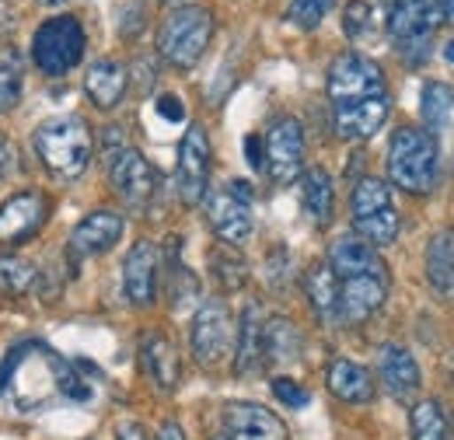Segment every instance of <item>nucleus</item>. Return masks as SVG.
Returning <instances> with one entry per match:
<instances>
[{"label":"nucleus","instance_id":"1","mask_svg":"<svg viewBox=\"0 0 454 440\" xmlns=\"http://www.w3.org/2000/svg\"><path fill=\"white\" fill-rule=\"evenodd\" d=\"M0 395L18 412H39L53 402H88L91 385L77 374V364L43 342H25L7 353L0 367Z\"/></svg>","mask_w":454,"mask_h":440},{"label":"nucleus","instance_id":"2","mask_svg":"<svg viewBox=\"0 0 454 440\" xmlns=\"http://www.w3.org/2000/svg\"><path fill=\"white\" fill-rule=\"evenodd\" d=\"M32 147L46 171H53L57 178H81L91 165L95 137L81 115H53L35 126Z\"/></svg>","mask_w":454,"mask_h":440},{"label":"nucleus","instance_id":"3","mask_svg":"<svg viewBox=\"0 0 454 440\" xmlns=\"http://www.w3.org/2000/svg\"><path fill=\"white\" fill-rule=\"evenodd\" d=\"M388 175L402 192L427 196L437 185L441 175V151L437 140L419 126H402L392 133L388 144Z\"/></svg>","mask_w":454,"mask_h":440},{"label":"nucleus","instance_id":"4","mask_svg":"<svg viewBox=\"0 0 454 440\" xmlns=\"http://www.w3.org/2000/svg\"><path fill=\"white\" fill-rule=\"evenodd\" d=\"M214 39V14L196 4L175 7L158 28V53L175 70H192Z\"/></svg>","mask_w":454,"mask_h":440},{"label":"nucleus","instance_id":"5","mask_svg":"<svg viewBox=\"0 0 454 440\" xmlns=\"http://www.w3.org/2000/svg\"><path fill=\"white\" fill-rule=\"evenodd\" d=\"M84 56V28L74 14H57L50 21L39 25L35 39H32V59L43 74L59 77L67 70H74Z\"/></svg>","mask_w":454,"mask_h":440},{"label":"nucleus","instance_id":"6","mask_svg":"<svg viewBox=\"0 0 454 440\" xmlns=\"http://www.w3.org/2000/svg\"><path fill=\"white\" fill-rule=\"evenodd\" d=\"M207 217H210V227H214V234L221 241H227V245L248 241V234L255 227V217H252V185L234 178V182H227L224 189L210 192Z\"/></svg>","mask_w":454,"mask_h":440},{"label":"nucleus","instance_id":"7","mask_svg":"<svg viewBox=\"0 0 454 440\" xmlns=\"http://www.w3.org/2000/svg\"><path fill=\"white\" fill-rule=\"evenodd\" d=\"M175 189L185 207H200L210 189V137L200 122H192L178 144V165H175Z\"/></svg>","mask_w":454,"mask_h":440},{"label":"nucleus","instance_id":"8","mask_svg":"<svg viewBox=\"0 0 454 440\" xmlns=\"http://www.w3.org/2000/svg\"><path fill=\"white\" fill-rule=\"evenodd\" d=\"M385 95V74L374 59L364 53H342L329 67V102L333 106H349Z\"/></svg>","mask_w":454,"mask_h":440},{"label":"nucleus","instance_id":"9","mask_svg":"<svg viewBox=\"0 0 454 440\" xmlns=\"http://www.w3.org/2000/svg\"><path fill=\"white\" fill-rule=\"evenodd\" d=\"M437 21H441V11L434 0H395L388 11V35L405 59L416 50V63H419V59H427L430 32Z\"/></svg>","mask_w":454,"mask_h":440},{"label":"nucleus","instance_id":"10","mask_svg":"<svg viewBox=\"0 0 454 440\" xmlns=\"http://www.w3.org/2000/svg\"><path fill=\"white\" fill-rule=\"evenodd\" d=\"M189 346H192V357L203 367H217L221 360H227V353L234 346V322H231V311H227L224 301L214 297V301H203L196 308Z\"/></svg>","mask_w":454,"mask_h":440},{"label":"nucleus","instance_id":"11","mask_svg":"<svg viewBox=\"0 0 454 440\" xmlns=\"http://www.w3.org/2000/svg\"><path fill=\"white\" fill-rule=\"evenodd\" d=\"M262 151H266V175L277 185H290L301 168H304V126L294 115L273 119V126L262 137Z\"/></svg>","mask_w":454,"mask_h":440},{"label":"nucleus","instance_id":"12","mask_svg":"<svg viewBox=\"0 0 454 440\" xmlns=\"http://www.w3.org/2000/svg\"><path fill=\"white\" fill-rule=\"evenodd\" d=\"M109 182H113L115 196L129 210H147V203L158 192L154 165L137 147H119V151L109 154Z\"/></svg>","mask_w":454,"mask_h":440},{"label":"nucleus","instance_id":"13","mask_svg":"<svg viewBox=\"0 0 454 440\" xmlns=\"http://www.w3.org/2000/svg\"><path fill=\"white\" fill-rule=\"evenodd\" d=\"M46 214H50V203L35 189H25V192H14L11 200H4L0 203V248L32 241L43 231Z\"/></svg>","mask_w":454,"mask_h":440},{"label":"nucleus","instance_id":"14","mask_svg":"<svg viewBox=\"0 0 454 440\" xmlns=\"http://www.w3.org/2000/svg\"><path fill=\"white\" fill-rule=\"evenodd\" d=\"M224 434L231 440H290L284 420L259 402H227Z\"/></svg>","mask_w":454,"mask_h":440},{"label":"nucleus","instance_id":"15","mask_svg":"<svg viewBox=\"0 0 454 440\" xmlns=\"http://www.w3.org/2000/svg\"><path fill=\"white\" fill-rule=\"evenodd\" d=\"M388 297V273H364L340 279V322L360 326L367 322Z\"/></svg>","mask_w":454,"mask_h":440},{"label":"nucleus","instance_id":"16","mask_svg":"<svg viewBox=\"0 0 454 440\" xmlns=\"http://www.w3.org/2000/svg\"><path fill=\"white\" fill-rule=\"evenodd\" d=\"M158 270H161V259H158V245L154 241H137L126 252L122 290H126L129 304H137V308L154 304V297H158Z\"/></svg>","mask_w":454,"mask_h":440},{"label":"nucleus","instance_id":"17","mask_svg":"<svg viewBox=\"0 0 454 440\" xmlns=\"http://www.w3.org/2000/svg\"><path fill=\"white\" fill-rule=\"evenodd\" d=\"M122 231H126V220L119 217L115 210H95V214H88V217L74 227L67 252H70L74 263L91 259V255H102V252H109L115 241L122 238Z\"/></svg>","mask_w":454,"mask_h":440},{"label":"nucleus","instance_id":"18","mask_svg":"<svg viewBox=\"0 0 454 440\" xmlns=\"http://www.w3.org/2000/svg\"><path fill=\"white\" fill-rule=\"evenodd\" d=\"M388 112H392V98L385 91V95H374V98H364V102L333 106V126H336L342 140H371L385 126Z\"/></svg>","mask_w":454,"mask_h":440},{"label":"nucleus","instance_id":"19","mask_svg":"<svg viewBox=\"0 0 454 440\" xmlns=\"http://www.w3.org/2000/svg\"><path fill=\"white\" fill-rule=\"evenodd\" d=\"M378 367H381V381H385L388 395H392L395 402H412L416 391L423 388V371H419L416 357H412L409 350L395 346V342L381 346V353H378Z\"/></svg>","mask_w":454,"mask_h":440},{"label":"nucleus","instance_id":"20","mask_svg":"<svg viewBox=\"0 0 454 440\" xmlns=\"http://www.w3.org/2000/svg\"><path fill=\"white\" fill-rule=\"evenodd\" d=\"M140 364H144V374L154 381V388L161 391H175L182 381V360H178V350L165 332H147L140 339Z\"/></svg>","mask_w":454,"mask_h":440},{"label":"nucleus","instance_id":"21","mask_svg":"<svg viewBox=\"0 0 454 440\" xmlns=\"http://www.w3.org/2000/svg\"><path fill=\"white\" fill-rule=\"evenodd\" d=\"M325 385H329V391H333L340 402H346V405H367V402H374V395H378L374 374H371L364 364L346 360V357L329 364Z\"/></svg>","mask_w":454,"mask_h":440},{"label":"nucleus","instance_id":"22","mask_svg":"<svg viewBox=\"0 0 454 440\" xmlns=\"http://www.w3.org/2000/svg\"><path fill=\"white\" fill-rule=\"evenodd\" d=\"M262 329H266L262 308L259 304H248L241 311L238 332H234V374L259 371V364H262Z\"/></svg>","mask_w":454,"mask_h":440},{"label":"nucleus","instance_id":"23","mask_svg":"<svg viewBox=\"0 0 454 440\" xmlns=\"http://www.w3.org/2000/svg\"><path fill=\"white\" fill-rule=\"evenodd\" d=\"M427 283L441 301H454V227H444L427 245Z\"/></svg>","mask_w":454,"mask_h":440},{"label":"nucleus","instance_id":"24","mask_svg":"<svg viewBox=\"0 0 454 440\" xmlns=\"http://www.w3.org/2000/svg\"><path fill=\"white\" fill-rule=\"evenodd\" d=\"M126 88H129V74H126V67L115 63V59H98V63L88 70V77H84L88 98L102 112L115 109V106L122 102Z\"/></svg>","mask_w":454,"mask_h":440},{"label":"nucleus","instance_id":"25","mask_svg":"<svg viewBox=\"0 0 454 440\" xmlns=\"http://www.w3.org/2000/svg\"><path fill=\"white\" fill-rule=\"evenodd\" d=\"M329 266H333V273L340 276V279L364 273H388L381 255H378V248H371L360 238H340L333 245V252H329Z\"/></svg>","mask_w":454,"mask_h":440},{"label":"nucleus","instance_id":"26","mask_svg":"<svg viewBox=\"0 0 454 440\" xmlns=\"http://www.w3.org/2000/svg\"><path fill=\"white\" fill-rule=\"evenodd\" d=\"M304 294L311 301V311L318 322H340V276L333 273L329 263H318L304 273Z\"/></svg>","mask_w":454,"mask_h":440},{"label":"nucleus","instance_id":"27","mask_svg":"<svg viewBox=\"0 0 454 440\" xmlns=\"http://www.w3.org/2000/svg\"><path fill=\"white\" fill-rule=\"evenodd\" d=\"M301 207L318 227H325L333 220L336 189H333V178H329L325 168H308L304 171V178H301Z\"/></svg>","mask_w":454,"mask_h":440},{"label":"nucleus","instance_id":"28","mask_svg":"<svg viewBox=\"0 0 454 440\" xmlns=\"http://www.w3.org/2000/svg\"><path fill=\"white\" fill-rule=\"evenodd\" d=\"M301 357V332L297 326L284 318V315H273L266 318V329H262V360L266 364H290Z\"/></svg>","mask_w":454,"mask_h":440},{"label":"nucleus","instance_id":"29","mask_svg":"<svg viewBox=\"0 0 454 440\" xmlns=\"http://www.w3.org/2000/svg\"><path fill=\"white\" fill-rule=\"evenodd\" d=\"M178 255H182V238H168L165 241V263H168V297L171 304H175V311H182L185 304H192L196 297H200V279L192 276V270H185L182 263H178Z\"/></svg>","mask_w":454,"mask_h":440},{"label":"nucleus","instance_id":"30","mask_svg":"<svg viewBox=\"0 0 454 440\" xmlns=\"http://www.w3.org/2000/svg\"><path fill=\"white\" fill-rule=\"evenodd\" d=\"M409 434L412 440H451V423L448 412L437 398H423L409 412Z\"/></svg>","mask_w":454,"mask_h":440},{"label":"nucleus","instance_id":"31","mask_svg":"<svg viewBox=\"0 0 454 440\" xmlns=\"http://www.w3.org/2000/svg\"><path fill=\"white\" fill-rule=\"evenodd\" d=\"M21 88H25V63L21 53L11 43H0V115L11 112L21 102Z\"/></svg>","mask_w":454,"mask_h":440},{"label":"nucleus","instance_id":"32","mask_svg":"<svg viewBox=\"0 0 454 440\" xmlns=\"http://www.w3.org/2000/svg\"><path fill=\"white\" fill-rule=\"evenodd\" d=\"M39 270L21 255H0V294L4 297H25L39 290Z\"/></svg>","mask_w":454,"mask_h":440},{"label":"nucleus","instance_id":"33","mask_svg":"<svg viewBox=\"0 0 454 440\" xmlns=\"http://www.w3.org/2000/svg\"><path fill=\"white\" fill-rule=\"evenodd\" d=\"M388 207H395V203H392V185H388L385 178L367 175V178H360V182L353 185V192H349V210H353V217H367V214H378V210H388Z\"/></svg>","mask_w":454,"mask_h":440},{"label":"nucleus","instance_id":"34","mask_svg":"<svg viewBox=\"0 0 454 440\" xmlns=\"http://www.w3.org/2000/svg\"><path fill=\"white\" fill-rule=\"evenodd\" d=\"M423 122H427V133L434 137V133H444V126H448V119H451L454 112V88L451 84H444V81H430L427 88H423Z\"/></svg>","mask_w":454,"mask_h":440},{"label":"nucleus","instance_id":"35","mask_svg":"<svg viewBox=\"0 0 454 440\" xmlns=\"http://www.w3.org/2000/svg\"><path fill=\"white\" fill-rule=\"evenodd\" d=\"M353 231L371 248H388L398 238V210L388 207V210H378V214H367V217H353Z\"/></svg>","mask_w":454,"mask_h":440},{"label":"nucleus","instance_id":"36","mask_svg":"<svg viewBox=\"0 0 454 440\" xmlns=\"http://www.w3.org/2000/svg\"><path fill=\"white\" fill-rule=\"evenodd\" d=\"M210 266H214V279L221 283V290H241L245 287V279H248V263L234 252V245H227L221 252H214L210 255Z\"/></svg>","mask_w":454,"mask_h":440},{"label":"nucleus","instance_id":"37","mask_svg":"<svg viewBox=\"0 0 454 440\" xmlns=\"http://www.w3.org/2000/svg\"><path fill=\"white\" fill-rule=\"evenodd\" d=\"M333 4H336V0H290L286 21H290L294 28H301V32H311V28H318V25L325 21V14L333 11Z\"/></svg>","mask_w":454,"mask_h":440},{"label":"nucleus","instance_id":"38","mask_svg":"<svg viewBox=\"0 0 454 440\" xmlns=\"http://www.w3.org/2000/svg\"><path fill=\"white\" fill-rule=\"evenodd\" d=\"M371 21H374V11L367 0H349L346 11H342V32L349 39H364L371 32Z\"/></svg>","mask_w":454,"mask_h":440},{"label":"nucleus","instance_id":"39","mask_svg":"<svg viewBox=\"0 0 454 440\" xmlns=\"http://www.w3.org/2000/svg\"><path fill=\"white\" fill-rule=\"evenodd\" d=\"M273 395L284 402V405H290V409H304L308 402H311V395H308V388H301L294 378H273Z\"/></svg>","mask_w":454,"mask_h":440},{"label":"nucleus","instance_id":"40","mask_svg":"<svg viewBox=\"0 0 454 440\" xmlns=\"http://www.w3.org/2000/svg\"><path fill=\"white\" fill-rule=\"evenodd\" d=\"M115 440H147V430L137 423V420H122L115 427Z\"/></svg>","mask_w":454,"mask_h":440},{"label":"nucleus","instance_id":"41","mask_svg":"<svg viewBox=\"0 0 454 440\" xmlns=\"http://www.w3.org/2000/svg\"><path fill=\"white\" fill-rule=\"evenodd\" d=\"M11 168H14V147H11V140H7V137H0V185L7 182Z\"/></svg>","mask_w":454,"mask_h":440},{"label":"nucleus","instance_id":"42","mask_svg":"<svg viewBox=\"0 0 454 440\" xmlns=\"http://www.w3.org/2000/svg\"><path fill=\"white\" fill-rule=\"evenodd\" d=\"M245 151H248V161H252V168H262V165H266L262 137H248V140H245Z\"/></svg>","mask_w":454,"mask_h":440},{"label":"nucleus","instance_id":"43","mask_svg":"<svg viewBox=\"0 0 454 440\" xmlns=\"http://www.w3.org/2000/svg\"><path fill=\"white\" fill-rule=\"evenodd\" d=\"M158 112H161L165 119H171V122H178V119L185 115V112H182V102H178L175 95H165V98L158 102Z\"/></svg>","mask_w":454,"mask_h":440},{"label":"nucleus","instance_id":"44","mask_svg":"<svg viewBox=\"0 0 454 440\" xmlns=\"http://www.w3.org/2000/svg\"><path fill=\"white\" fill-rule=\"evenodd\" d=\"M158 440H185V434H182V427H178V423H165V427H161V434H158Z\"/></svg>","mask_w":454,"mask_h":440},{"label":"nucleus","instance_id":"45","mask_svg":"<svg viewBox=\"0 0 454 440\" xmlns=\"http://www.w3.org/2000/svg\"><path fill=\"white\" fill-rule=\"evenodd\" d=\"M434 4H437V11H441L444 21H454V0H434Z\"/></svg>","mask_w":454,"mask_h":440},{"label":"nucleus","instance_id":"46","mask_svg":"<svg viewBox=\"0 0 454 440\" xmlns=\"http://www.w3.org/2000/svg\"><path fill=\"white\" fill-rule=\"evenodd\" d=\"M7 28H14V14H11V11L0 4V32H7Z\"/></svg>","mask_w":454,"mask_h":440},{"label":"nucleus","instance_id":"47","mask_svg":"<svg viewBox=\"0 0 454 440\" xmlns=\"http://www.w3.org/2000/svg\"><path fill=\"white\" fill-rule=\"evenodd\" d=\"M444 59H451V63H454V39L448 43V46H444Z\"/></svg>","mask_w":454,"mask_h":440},{"label":"nucleus","instance_id":"48","mask_svg":"<svg viewBox=\"0 0 454 440\" xmlns=\"http://www.w3.org/2000/svg\"><path fill=\"white\" fill-rule=\"evenodd\" d=\"M39 4H67V0H39Z\"/></svg>","mask_w":454,"mask_h":440},{"label":"nucleus","instance_id":"49","mask_svg":"<svg viewBox=\"0 0 454 440\" xmlns=\"http://www.w3.org/2000/svg\"><path fill=\"white\" fill-rule=\"evenodd\" d=\"M214 440H231V437H227V434H224V437H214Z\"/></svg>","mask_w":454,"mask_h":440},{"label":"nucleus","instance_id":"50","mask_svg":"<svg viewBox=\"0 0 454 440\" xmlns=\"http://www.w3.org/2000/svg\"><path fill=\"white\" fill-rule=\"evenodd\" d=\"M161 4H175V0H161Z\"/></svg>","mask_w":454,"mask_h":440}]
</instances>
